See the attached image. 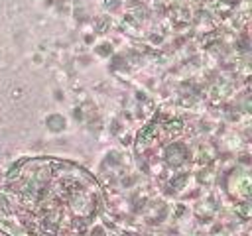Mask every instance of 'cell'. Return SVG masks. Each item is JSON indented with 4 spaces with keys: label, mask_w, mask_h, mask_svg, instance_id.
Here are the masks:
<instances>
[{
    "label": "cell",
    "mask_w": 252,
    "mask_h": 236,
    "mask_svg": "<svg viewBox=\"0 0 252 236\" xmlns=\"http://www.w3.org/2000/svg\"><path fill=\"white\" fill-rule=\"evenodd\" d=\"M6 195L32 236H83L100 206L96 181L57 157L20 161L8 175Z\"/></svg>",
    "instance_id": "6da1fadb"
}]
</instances>
